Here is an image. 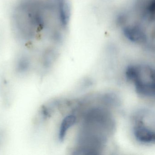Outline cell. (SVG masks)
<instances>
[{
    "instance_id": "obj_5",
    "label": "cell",
    "mask_w": 155,
    "mask_h": 155,
    "mask_svg": "<svg viewBox=\"0 0 155 155\" xmlns=\"http://www.w3.org/2000/svg\"><path fill=\"white\" fill-rule=\"evenodd\" d=\"M30 61L28 57L23 56L21 57L16 65V70L19 73H22L26 72L29 68Z\"/></svg>"
},
{
    "instance_id": "obj_4",
    "label": "cell",
    "mask_w": 155,
    "mask_h": 155,
    "mask_svg": "<svg viewBox=\"0 0 155 155\" xmlns=\"http://www.w3.org/2000/svg\"><path fill=\"white\" fill-rule=\"evenodd\" d=\"M76 121V117L73 115H68L63 119L61 124L59 132L58 138L60 141H63L68 130L75 124Z\"/></svg>"
},
{
    "instance_id": "obj_1",
    "label": "cell",
    "mask_w": 155,
    "mask_h": 155,
    "mask_svg": "<svg viewBox=\"0 0 155 155\" xmlns=\"http://www.w3.org/2000/svg\"><path fill=\"white\" fill-rule=\"evenodd\" d=\"M131 8L120 16L125 36L137 44L151 45L154 24L155 0H134Z\"/></svg>"
},
{
    "instance_id": "obj_2",
    "label": "cell",
    "mask_w": 155,
    "mask_h": 155,
    "mask_svg": "<svg viewBox=\"0 0 155 155\" xmlns=\"http://www.w3.org/2000/svg\"><path fill=\"white\" fill-rule=\"evenodd\" d=\"M154 75V69L146 65L129 66L126 71L127 78L135 83L137 93L146 97L155 96Z\"/></svg>"
},
{
    "instance_id": "obj_3",
    "label": "cell",
    "mask_w": 155,
    "mask_h": 155,
    "mask_svg": "<svg viewBox=\"0 0 155 155\" xmlns=\"http://www.w3.org/2000/svg\"><path fill=\"white\" fill-rule=\"evenodd\" d=\"M135 138L141 143H153L155 140V132L143 126H136L134 129Z\"/></svg>"
}]
</instances>
